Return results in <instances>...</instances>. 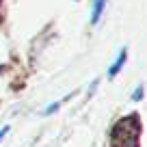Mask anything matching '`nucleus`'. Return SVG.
Returning a JSON list of instances; mask_svg holds the SVG:
<instances>
[{
  "label": "nucleus",
  "mask_w": 147,
  "mask_h": 147,
  "mask_svg": "<svg viewBox=\"0 0 147 147\" xmlns=\"http://www.w3.org/2000/svg\"><path fill=\"white\" fill-rule=\"evenodd\" d=\"M138 134H141L138 119L134 115L123 117L113 128V147H136L138 145Z\"/></svg>",
  "instance_id": "nucleus-1"
},
{
  "label": "nucleus",
  "mask_w": 147,
  "mask_h": 147,
  "mask_svg": "<svg viewBox=\"0 0 147 147\" xmlns=\"http://www.w3.org/2000/svg\"><path fill=\"white\" fill-rule=\"evenodd\" d=\"M125 61H128V50H125V48H121L119 54H117V59H115V63L108 67V78H115L117 74L121 71V67L125 65Z\"/></svg>",
  "instance_id": "nucleus-2"
},
{
  "label": "nucleus",
  "mask_w": 147,
  "mask_h": 147,
  "mask_svg": "<svg viewBox=\"0 0 147 147\" xmlns=\"http://www.w3.org/2000/svg\"><path fill=\"white\" fill-rule=\"evenodd\" d=\"M104 9H106V0H93V5H91V24L93 26H97Z\"/></svg>",
  "instance_id": "nucleus-3"
},
{
  "label": "nucleus",
  "mask_w": 147,
  "mask_h": 147,
  "mask_svg": "<svg viewBox=\"0 0 147 147\" xmlns=\"http://www.w3.org/2000/svg\"><path fill=\"white\" fill-rule=\"evenodd\" d=\"M61 106V102H52L50 106H46V108H43V115H52V113H56V108H59Z\"/></svg>",
  "instance_id": "nucleus-4"
},
{
  "label": "nucleus",
  "mask_w": 147,
  "mask_h": 147,
  "mask_svg": "<svg viewBox=\"0 0 147 147\" xmlns=\"http://www.w3.org/2000/svg\"><path fill=\"white\" fill-rule=\"evenodd\" d=\"M132 100H134V102L143 100V87H136V89H134V93H132Z\"/></svg>",
  "instance_id": "nucleus-5"
},
{
  "label": "nucleus",
  "mask_w": 147,
  "mask_h": 147,
  "mask_svg": "<svg viewBox=\"0 0 147 147\" xmlns=\"http://www.w3.org/2000/svg\"><path fill=\"white\" fill-rule=\"evenodd\" d=\"M7 132H9V125H2V128H0V141L7 136Z\"/></svg>",
  "instance_id": "nucleus-6"
}]
</instances>
